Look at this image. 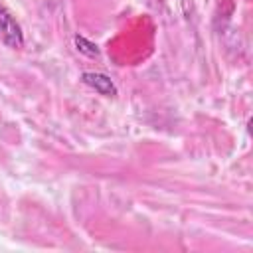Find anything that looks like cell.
Returning <instances> with one entry per match:
<instances>
[{"mask_svg":"<svg viewBox=\"0 0 253 253\" xmlns=\"http://www.w3.org/2000/svg\"><path fill=\"white\" fill-rule=\"evenodd\" d=\"M0 42L12 49H20L24 45V32L12 12L0 2Z\"/></svg>","mask_w":253,"mask_h":253,"instance_id":"cell-1","label":"cell"},{"mask_svg":"<svg viewBox=\"0 0 253 253\" xmlns=\"http://www.w3.org/2000/svg\"><path fill=\"white\" fill-rule=\"evenodd\" d=\"M81 79H83V83H87L89 87H93L97 93H101V95H105V97L117 95L115 83L111 81V77H107V75H103V73H83Z\"/></svg>","mask_w":253,"mask_h":253,"instance_id":"cell-2","label":"cell"},{"mask_svg":"<svg viewBox=\"0 0 253 253\" xmlns=\"http://www.w3.org/2000/svg\"><path fill=\"white\" fill-rule=\"evenodd\" d=\"M75 43H77V49L83 51V53H87V55H97V53H99V51H97V45H93L91 42H87V40L81 38V36L75 38Z\"/></svg>","mask_w":253,"mask_h":253,"instance_id":"cell-3","label":"cell"}]
</instances>
